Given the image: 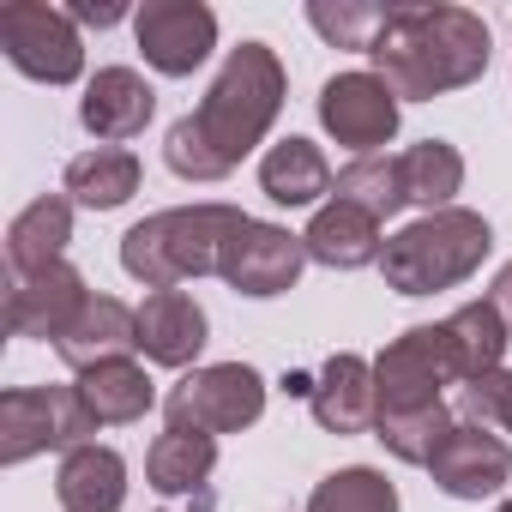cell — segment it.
<instances>
[{"instance_id":"1","label":"cell","mask_w":512,"mask_h":512,"mask_svg":"<svg viewBox=\"0 0 512 512\" xmlns=\"http://www.w3.org/2000/svg\"><path fill=\"white\" fill-rule=\"evenodd\" d=\"M284 91H290V79H284V61H278L272 43H241V49H229V61L211 79L205 103L169 127L163 163L181 181H199V187L235 175L241 157L260 145L272 133V121L284 115Z\"/></svg>"},{"instance_id":"2","label":"cell","mask_w":512,"mask_h":512,"mask_svg":"<svg viewBox=\"0 0 512 512\" xmlns=\"http://www.w3.org/2000/svg\"><path fill=\"white\" fill-rule=\"evenodd\" d=\"M368 61L398 103H434L488 73V25L470 7H392Z\"/></svg>"},{"instance_id":"3","label":"cell","mask_w":512,"mask_h":512,"mask_svg":"<svg viewBox=\"0 0 512 512\" xmlns=\"http://www.w3.org/2000/svg\"><path fill=\"white\" fill-rule=\"evenodd\" d=\"M247 223L253 217L241 205H223V199L151 211L121 235V272L145 290H181L187 278H217L229 241Z\"/></svg>"},{"instance_id":"4","label":"cell","mask_w":512,"mask_h":512,"mask_svg":"<svg viewBox=\"0 0 512 512\" xmlns=\"http://www.w3.org/2000/svg\"><path fill=\"white\" fill-rule=\"evenodd\" d=\"M488 253H494L488 217L464 211V205H446V211H428V217L404 223L386 241L380 272H386V290H398V296H434V290H458L464 278H476Z\"/></svg>"},{"instance_id":"5","label":"cell","mask_w":512,"mask_h":512,"mask_svg":"<svg viewBox=\"0 0 512 512\" xmlns=\"http://www.w3.org/2000/svg\"><path fill=\"white\" fill-rule=\"evenodd\" d=\"M97 422L79 398V386H13L0 392V464L19 470L43 452H73L91 446Z\"/></svg>"},{"instance_id":"6","label":"cell","mask_w":512,"mask_h":512,"mask_svg":"<svg viewBox=\"0 0 512 512\" xmlns=\"http://www.w3.org/2000/svg\"><path fill=\"white\" fill-rule=\"evenodd\" d=\"M163 416L169 428H193V434H241L266 416V380L253 374L247 362H211V368H193L169 386L163 398Z\"/></svg>"},{"instance_id":"7","label":"cell","mask_w":512,"mask_h":512,"mask_svg":"<svg viewBox=\"0 0 512 512\" xmlns=\"http://www.w3.org/2000/svg\"><path fill=\"white\" fill-rule=\"evenodd\" d=\"M446 386H458V374H452V350H446L440 326H410L374 356V404H380V416H410V410L446 404L440 398Z\"/></svg>"},{"instance_id":"8","label":"cell","mask_w":512,"mask_h":512,"mask_svg":"<svg viewBox=\"0 0 512 512\" xmlns=\"http://www.w3.org/2000/svg\"><path fill=\"white\" fill-rule=\"evenodd\" d=\"M0 49L37 85H73L85 73L79 25L67 19V7H43V0H7L0 7Z\"/></svg>"},{"instance_id":"9","label":"cell","mask_w":512,"mask_h":512,"mask_svg":"<svg viewBox=\"0 0 512 512\" xmlns=\"http://www.w3.org/2000/svg\"><path fill=\"white\" fill-rule=\"evenodd\" d=\"M320 127L350 157H380V145H392V133H398V91L374 67L368 73H332L320 85Z\"/></svg>"},{"instance_id":"10","label":"cell","mask_w":512,"mask_h":512,"mask_svg":"<svg viewBox=\"0 0 512 512\" xmlns=\"http://www.w3.org/2000/svg\"><path fill=\"white\" fill-rule=\"evenodd\" d=\"M133 37L145 67H157L163 79H187L217 49V13L205 0H145L133 13Z\"/></svg>"},{"instance_id":"11","label":"cell","mask_w":512,"mask_h":512,"mask_svg":"<svg viewBox=\"0 0 512 512\" xmlns=\"http://www.w3.org/2000/svg\"><path fill=\"white\" fill-rule=\"evenodd\" d=\"M302 266H308V241L290 235L284 223H260V217H253V223L229 241L217 278H223L235 296H247V302H272V296L296 290Z\"/></svg>"},{"instance_id":"12","label":"cell","mask_w":512,"mask_h":512,"mask_svg":"<svg viewBox=\"0 0 512 512\" xmlns=\"http://www.w3.org/2000/svg\"><path fill=\"white\" fill-rule=\"evenodd\" d=\"M91 290H85V272L55 260L43 272H19L13 290H7V332L13 338H43V344H61L67 326L85 314Z\"/></svg>"},{"instance_id":"13","label":"cell","mask_w":512,"mask_h":512,"mask_svg":"<svg viewBox=\"0 0 512 512\" xmlns=\"http://www.w3.org/2000/svg\"><path fill=\"white\" fill-rule=\"evenodd\" d=\"M428 476L452 500H494L512 482V446L482 422H452V434L440 440Z\"/></svg>"},{"instance_id":"14","label":"cell","mask_w":512,"mask_h":512,"mask_svg":"<svg viewBox=\"0 0 512 512\" xmlns=\"http://www.w3.org/2000/svg\"><path fill=\"white\" fill-rule=\"evenodd\" d=\"M157 115V91L133 73V67H97L85 79V97H79V127L103 145H127L151 127Z\"/></svg>"},{"instance_id":"15","label":"cell","mask_w":512,"mask_h":512,"mask_svg":"<svg viewBox=\"0 0 512 512\" xmlns=\"http://www.w3.org/2000/svg\"><path fill=\"white\" fill-rule=\"evenodd\" d=\"M211 326H205V308L187 296V290H151L139 302V338L133 350L157 368H193L199 350H205Z\"/></svg>"},{"instance_id":"16","label":"cell","mask_w":512,"mask_h":512,"mask_svg":"<svg viewBox=\"0 0 512 512\" xmlns=\"http://www.w3.org/2000/svg\"><path fill=\"white\" fill-rule=\"evenodd\" d=\"M308 260L314 266H332V272H362V266H380V253H386V235H380V217H368L362 205L350 199H326L308 229Z\"/></svg>"},{"instance_id":"17","label":"cell","mask_w":512,"mask_h":512,"mask_svg":"<svg viewBox=\"0 0 512 512\" xmlns=\"http://www.w3.org/2000/svg\"><path fill=\"white\" fill-rule=\"evenodd\" d=\"M308 410L326 434H368L380 404H374V362L362 356H326L320 374H314V392H308Z\"/></svg>"},{"instance_id":"18","label":"cell","mask_w":512,"mask_h":512,"mask_svg":"<svg viewBox=\"0 0 512 512\" xmlns=\"http://www.w3.org/2000/svg\"><path fill=\"white\" fill-rule=\"evenodd\" d=\"M139 338V308H127L121 296H91L85 314L67 326V338L55 344V356L73 368V374H91L97 362H121Z\"/></svg>"},{"instance_id":"19","label":"cell","mask_w":512,"mask_h":512,"mask_svg":"<svg viewBox=\"0 0 512 512\" xmlns=\"http://www.w3.org/2000/svg\"><path fill=\"white\" fill-rule=\"evenodd\" d=\"M338 187V175H332V163H326V151L314 145V139H278L266 157H260V193L272 199V205H290V211H302V205H314L320 211V199Z\"/></svg>"},{"instance_id":"20","label":"cell","mask_w":512,"mask_h":512,"mask_svg":"<svg viewBox=\"0 0 512 512\" xmlns=\"http://www.w3.org/2000/svg\"><path fill=\"white\" fill-rule=\"evenodd\" d=\"M55 500L67 512H121L127 500V458L115 446H73L55 470Z\"/></svg>"},{"instance_id":"21","label":"cell","mask_w":512,"mask_h":512,"mask_svg":"<svg viewBox=\"0 0 512 512\" xmlns=\"http://www.w3.org/2000/svg\"><path fill=\"white\" fill-rule=\"evenodd\" d=\"M139 181H145V163L127 145H91V151H79L67 163L61 193L73 205H85V211H115V205H127L139 193Z\"/></svg>"},{"instance_id":"22","label":"cell","mask_w":512,"mask_h":512,"mask_svg":"<svg viewBox=\"0 0 512 512\" xmlns=\"http://www.w3.org/2000/svg\"><path fill=\"white\" fill-rule=\"evenodd\" d=\"M67 241H73V199H67V193L31 199V205L7 223V266H13V278L67 260Z\"/></svg>"},{"instance_id":"23","label":"cell","mask_w":512,"mask_h":512,"mask_svg":"<svg viewBox=\"0 0 512 512\" xmlns=\"http://www.w3.org/2000/svg\"><path fill=\"white\" fill-rule=\"evenodd\" d=\"M440 332H446V350H452V374H458V386L488 380V374L506 368V344H512V332H506V320L488 308V296H482V302H464L458 314H446Z\"/></svg>"},{"instance_id":"24","label":"cell","mask_w":512,"mask_h":512,"mask_svg":"<svg viewBox=\"0 0 512 512\" xmlns=\"http://www.w3.org/2000/svg\"><path fill=\"white\" fill-rule=\"evenodd\" d=\"M79 398L97 428H127V422H145V410L157 404V386L133 356H121V362H97L91 374H79Z\"/></svg>"},{"instance_id":"25","label":"cell","mask_w":512,"mask_h":512,"mask_svg":"<svg viewBox=\"0 0 512 512\" xmlns=\"http://www.w3.org/2000/svg\"><path fill=\"white\" fill-rule=\"evenodd\" d=\"M211 470H217V440L193 428H163L145 452V482L157 494H205Z\"/></svg>"},{"instance_id":"26","label":"cell","mask_w":512,"mask_h":512,"mask_svg":"<svg viewBox=\"0 0 512 512\" xmlns=\"http://www.w3.org/2000/svg\"><path fill=\"white\" fill-rule=\"evenodd\" d=\"M398 175H404V199L422 205V217H428V211H446L452 193L464 187V157L446 139H422V145L398 151Z\"/></svg>"},{"instance_id":"27","label":"cell","mask_w":512,"mask_h":512,"mask_svg":"<svg viewBox=\"0 0 512 512\" xmlns=\"http://www.w3.org/2000/svg\"><path fill=\"white\" fill-rule=\"evenodd\" d=\"M332 199H350V205H362L368 217H398L410 199H404V175H398V157H350L344 169H338V187H332Z\"/></svg>"},{"instance_id":"28","label":"cell","mask_w":512,"mask_h":512,"mask_svg":"<svg viewBox=\"0 0 512 512\" xmlns=\"http://www.w3.org/2000/svg\"><path fill=\"white\" fill-rule=\"evenodd\" d=\"M452 410L446 404H428V410H410V416H380L374 422V440L398 458V464H434V452H440V440L452 434Z\"/></svg>"},{"instance_id":"29","label":"cell","mask_w":512,"mask_h":512,"mask_svg":"<svg viewBox=\"0 0 512 512\" xmlns=\"http://www.w3.org/2000/svg\"><path fill=\"white\" fill-rule=\"evenodd\" d=\"M308 512H398V488L374 464H350L308 494Z\"/></svg>"},{"instance_id":"30","label":"cell","mask_w":512,"mask_h":512,"mask_svg":"<svg viewBox=\"0 0 512 512\" xmlns=\"http://www.w3.org/2000/svg\"><path fill=\"white\" fill-rule=\"evenodd\" d=\"M386 13H392V7H380V0H314V7H308V25H314L332 49L368 55L374 37H380V25H386Z\"/></svg>"},{"instance_id":"31","label":"cell","mask_w":512,"mask_h":512,"mask_svg":"<svg viewBox=\"0 0 512 512\" xmlns=\"http://www.w3.org/2000/svg\"><path fill=\"white\" fill-rule=\"evenodd\" d=\"M458 422H482V428L512 434V368H500V374H488V380L458 386Z\"/></svg>"},{"instance_id":"32","label":"cell","mask_w":512,"mask_h":512,"mask_svg":"<svg viewBox=\"0 0 512 512\" xmlns=\"http://www.w3.org/2000/svg\"><path fill=\"white\" fill-rule=\"evenodd\" d=\"M67 19H73V25H97V31H109V25L127 19V7H121V0H73Z\"/></svg>"},{"instance_id":"33","label":"cell","mask_w":512,"mask_h":512,"mask_svg":"<svg viewBox=\"0 0 512 512\" xmlns=\"http://www.w3.org/2000/svg\"><path fill=\"white\" fill-rule=\"evenodd\" d=\"M488 308H494V314L506 320V332H512V260L494 272V284H488Z\"/></svg>"},{"instance_id":"34","label":"cell","mask_w":512,"mask_h":512,"mask_svg":"<svg viewBox=\"0 0 512 512\" xmlns=\"http://www.w3.org/2000/svg\"><path fill=\"white\" fill-rule=\"evenodd\" d=\"M494 512H512V500H500V506H494Z\"/></svg>"}]
</instances>
